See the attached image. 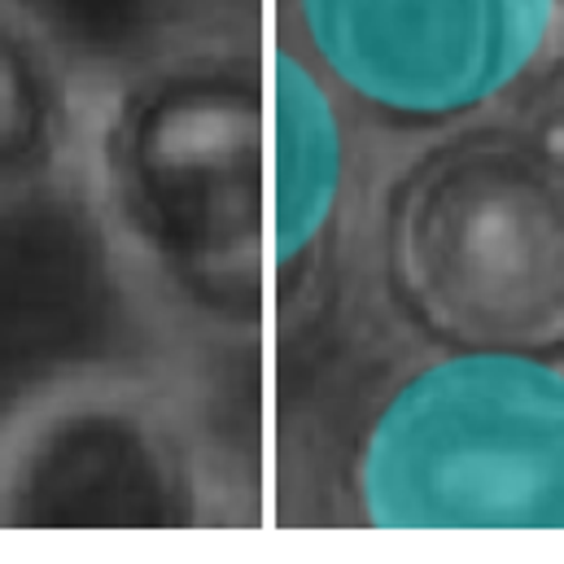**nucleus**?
Instances as JSON below:
<instances>
[{
	"instance_id": "nucleus-8",
	"label": "nucleus",
	"mask_w": 564,
	"mask_h": 564,
	"mask_svg": "<svg viewBox=\"0 0 564 564\" xmlns=\"http://www.w3.org/2000/svg\"><path fill=\"white\" fill-rule=\"evenodd\" d=\"M193 4H202L206 13H219V18H246V13H254L263 0H193Z\"/></svg>"
},
{
	"instance_id": "nucleus-3",
	"label": "nucleus",
	"mask_w": 564,
	"mask_h": 564,
	"mask_svg": "<svg viewBox=\"0 0 564 564\" xmlns=\"http://www.w3.org/2000/svg\"><path fill=\"white\" fill-rule=\"evenodd\" d=\"M372 530H564V372L508 350H442L399 377L350 468Z\"/></svg>"
},
{
	"instance_id": "nucleus-5",
	"label": "nucleus",
	"mask_w": 564,
	"mask_h": 564,
	"mask_svg": "<svg viewBox=\"0 0 564 564\" xmlns=\"http://www.w3.org/2000/svg\"><path fill=\"white\" fill-rule=\"evenodd\" d=\"M210 517L193 429L137 377H53L0 421V530H162Z\"/></svg>"
},
{
	"instance_id": "nucleus-6",
	"label": "nucleus",
	"mask_w": 564,
	"mask_h": 564,
	"mask_svg": "<svg viewBox=\"0 0 564 564\" xmlns=\"http://www.w3.org/2000/svg\"><path fill=\"white\" fill-rule=\"evenodd\" d=\"M276 153H281V215H276V341L311 337L333 302L350 228V110L337 93L272 40Z\"/></svg>"
},
{
	"instance_id": "nucleus-7",
	"label": "nucleus",
	"mask_w": 564,
	"mask_h": 564,
	"mask_svg": "<svg viewBox=\"0 0 564 564\" xmlns=\"http://www.w3.org/2000/svg\"><path fill=\"white\" fill-rule=\"evenodd\" d=\"M75 132V93L53 35L0 0V215L35 197Z\"/></svg>"
},
{
	"instance_id": "nucleus-1",
	"label": "nucleus",
	"mask_w": 564,
	"mask_h": 564,
	"mask_svg": "<svg viewBox=\"0 0 564 564\" xmlns=\"http://www.w3.org/2000/svg\"><path fill=\"white\" fill-rule=\"evenodd\" d=\"M101 206L184 319L219 337H276L272 48L224 35L132 66L101 128Z\"/></svg>"
},
{
	"instance_id": "nucleus-4",
	"label": "nucleus",
	"mask_w": 564,
	"mask_h": 564,
	"mask_svg": "<svg viewBox=\"0 0 564 564\" xmlns=\"http://www.w3.org/2000/svg\"><path fill=\"white\" fill-rule=\"evenodd\" d=\"M276 22L368 123H564V0H276Z\"/></svg>"
},
{
	"instance_id": "nucleus-2",
	"label": "nucleus",
	"mask_w": 564,
	"mask_h": 564,
	"mask_svg": "<svg viewBox=\"0 0 564 564\" xmlns=\"http://www.w3.org/2000/svg\"><path fill=\"white\" fill-rule=\"evenodd\" d=\"M390 306L437 350L564 359V149L543 128H451L381 206Z\"/></svg>"
}]
</instances>
